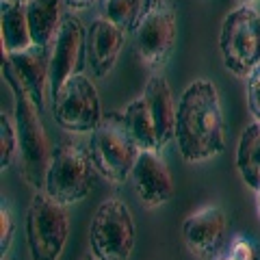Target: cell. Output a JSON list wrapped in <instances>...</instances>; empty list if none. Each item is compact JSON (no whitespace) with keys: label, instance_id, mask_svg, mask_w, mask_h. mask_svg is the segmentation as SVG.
Returning a JSON list of instances; mask_svg holds the SVG:
<instances>
[{"label":"cell","instance_id":"8","mask_svg":"<svg viewBox=\"0 0 260 260\" xmlns=\"http://www.w3.org/2000/svg\"><path fill=\"white\" fill-rule=\"evenodd\" d=\"M135 48L150 70L167 65L176 48V13L167 0H143L141 13L133 26Z\"/></svg>","mask_w":260,"mask_h":260},{"label":"cell","instance_id":"4","mask_svg":"<svg viewBox=\"0 0 260 260\" xmlns=\"http://www.w3.org/2000/svg\"><path fill=\"white\" fill-rule=\"evenodd\" d=\"M223 65L234 76L247 78L260 65V13L254 5H237L219 32Z\"/></svg>","mask_w":260,"mask_h":260},{"label":"cell","instance_id":"23","mask_svg":"<svg viewBox=\"0 0 260 260\" xmlns=\"http://www.w3.org/2000/svg\"><path fill=\"white\" fill-rule=\"evenodd\" d=\"M11 239H13V217L3 204V208H0V254H5L9 249Z\"/></svg>","mask_w":260,"mask_h":260},{"label":"cell","instance_id":"15","mask_svg":"<svg viewBox=\"0 0 260 260\" xmlns=\"http://www.w3.org/2000/svg\"><path fill=\"white\" fill-rule=\"evenodd\" d=\"M143 98L150 107L154 124H156L160 148H165L176 137V111H178V104H174L169 83L160 74H154L143 89Z\"/></svg>","mask_w":260,"mask_h":260},{"label":"cell","instance_id":"21","mask_svg":"<svg viewBox=\"0 0 260 260\" xmlns=\"http://www.w3.org/2000/svg\"><path fill=\"white\" fill-rule=\"evenodd\" d=\"M15 152H18V133H15V124L11 126L7 113H0V169L9 167Z\"/></svg>","mask_w":260,"mask_h":260},{"label":"cell","instance_id":"11","mask_svg":"<svg viewBox=\"0 0 260 260\" xmlns=\"http://www.w3.org/2000/svg\"><path fill=\"white\" fill-rule=\"evenodd\" d=\"M130 180L145 208H158L174 195V180L158 152L143 150L137 158Z\"/></svg>","mask_w":260,"mask_h":260},{"label":"cell","instance_id":"2","mask_svg":"<svg viewBox=\"0 0 260 260\" xmlns=\"http://www.w3.org/2000/svg\"><path fill=\"white\" fill-rule=\"evenodd\" d=\"M3 78L9 85L13 93V124L18 133V152H20V165L22 176L35 191H44L46 172L50 165V145L39 117V109L30 100L26 89L22 87L18 76L13 74L9 61H3Z\"/></svg>","mask_w":260,"mask_h":260},{"label":"cell","instance_id":"5","mask_svg":"<svg viewBox=\"0 0 260 260\" xmlns=\"http://www.w3.org/2000/svg\"><path fill=\"white\" fill-rule=\"evenodd\" d=\"M93 160L89 150L76 143H59L52 148L50 165L46 172L44 193L63 206L85 200L93 186Z\"/></svg>","mask_w":260,"mask_h":260},{"label":"cell","instance_id":"9","mask_svg":"<svg viewBox=\"0 0 260 260\" xmlns=\"http://www.w3.org/2000/svg\"><path fill=\"white\" fill-rule=\"evenodd\" d=\"M54 121L68 133H93L102 121V104L95 85L85 74H74L52 95Z\"/></svg>","mask_w":260,"mask_h":260},{"label":"cell","instance_id":"10","mask_svg":"<svg viewBox=\"0 0 260 260\" xmlns=\"http://www.w3.org/2000/svg\"><path fill=\"white\" fill-rule=\"evenodd\" d=\"M87 48V30L74 13L63 15L59 32L50 50V98L83 68V54Z\"/></svg>","mask_w":260,"mask_h":260},{"label":"cell","instance_id":"6","mask_svg":"<svg viewBox=\"0 0 260 260\" xmlns=\"http://www.w3.org/2000/svg\"><path fill=\"white\" fill-rule=\"evenodd\" d=\"M68 206L35 191L26 210V243L30 260H59L70 237Z\"/></svg>","mask_w":260,"mask_h":260},{"label":"cell","instance_id":"20","mask_svg":"<svg viewBox=\"0 0 260 260\" xmlns=\"http://www.w3.org/2000/svg\"><path fill=\"white\" fill-rule=\"evenodd\" d=\"M102 5V18L111 20L113 24H117L121 28L135 26L137 18L141 13L143 0H100Z\"/></svg>","mask_w":260,"mask_h":260},{"label":"cell","instance_id":"17","mask_svg":"<svg viewBox=\"0 0 260 260\" xmlns=\"http://www.w3.org/2000/svg\"><path fill=\"white\" fill-rule=\"evenodd\" d=\"M26 18L32 44L50 46L54 44L61 26V0H26Z\"/></svg>","mask_w":260,"mask_h":260},{"label":"cell","instance_id":"28","mask_svg":"<svg viewBox=\"0 0 260 260\" xmlns=\"http://www.w3.org/2000/svg\"><path fill=\"white\" fill-rule=\"evenodd\" d=\"M219 260H234V258H232L230 254H228V256H223V258H219Z\"/></svg>","mask_w":260,"mask_h":260},{"label":"cell","instance_id":"13","mask_svg":"<svg viewBox=\"0 0 260 260\" xmlns=\"http://www.w3.org/2000/svg\"><path fill=\"white\" fill-rule=\"evenodd\" d=\"M228 219L223 208L204 206L189 215L182 223V237L186 247L198 258H210L225 237Z\"/></svg>","mask_w":260,"mask_h":260},{"label":"cell","instance_id":"3","mask_svg":"<svg viewBox=\"0 0 260 260\" xmlns=\"http://www.w3.org/2000/svg\"><path fill=\"white\" fill-rule=\"evenodd\" d=\"M139 154L141 150L128 133L121 111L104 115L89 139V156L95 172L113 184H124L128 180Z\"/></svg>","mask_w":260,"mask_h":260},{"label":"cell","instance_id":"26","mask_svg":"<svg viewBox=\"0 0 260 260\" xmlns=\"http://www.w3.org/2000/svg\"><path fill=\"white\" fill-rule=\"evenodd\" d=\"M256 208H258V217H260V186L256 189Z\"/></svg>","mask_w":260,"mask_h":260},{"label":"cell","instance_id":"16","mask_svg":"<svg viewBox=\"0 0 260 260\" xmlns=\"http://www.w3.org/2000/svg\"><path fill=\"white\" fill-rule=\"evenodd\" d=\"M0 37H3V54L32 46L26 5L20 0H0Z\"/></svg>","mask_w":260,"mask_h":260},{"label":"cell","instance_id":"29","mask_svg":"<svg viewBox=\"0 0 260 260\" xmlns=\"http://www.w3.org/2000/svg\"><path fill=\"white\" fill-rule=\"evenodd\" d=\"M256 260H260V251H258V258H256Z\"/></svg>","mask_w":260,"mask_h":260},{"label":"cell","instance_id":"19","mask_svg":"<svg viewBox=\"0 0 260 260\" xmlns=\"http://www.w3.org/2000/svg\"><path fill=\"white\" fill-rule=\"evenodd\" d=\"M237 169L245 184L256 191L260 186V121H251L243 130L237 148Z\"/></svg>","mask_w":260,"mask_h":260},{"label":"cell","instance_id":"1","mask_svg":"<svg viewBox=\"0 0 260 260\" xmlns=\"http://www.w3.org/2000/svg\"><path fill=\"white\" fill-rule=\"evenodd\" d=\"M184 160L202 162L225 148V121L217 87L208 78L193 80L182 91L176 111V137Z\"/></svg>","mask_w":260,"mask_h":260},{"label":"cell","instance_id":"27","mask_svg":"<svg viewBox=\"0 0 260 260\" xmlns=\"http://www.w3.org/2000/svg\"><path fill=\"white\" fill-rule=\"evenodd\" d=\"M239 5H254V3H258V0H237Z\"/></svg>","mask_w":260,"mask_h":260},{"label":"cell","instance_id":"30","mask_svg":"<svg viewBox=\"0 0 260 260\" xmlns=\"http://www.w3.org/2000/svg\"><path fill=\"white\" fill-rule=\"evenodd\" d=\"M20 3H26V0H20Z\"/></svg>","mask_w":260,"mask_h":260},{"label":"cell","instance_id":"7","mask_svg":"<svg viewBox=\"0 0 260 260\" xmlns=\"http://www.w3.org/2000/svg\"><path fill=\"white\" fill-rule=\"evenodd\" d=\"M137 225L130 208L117 198L104 200L89 225V247L95 260H128L135 249Z\"/></svg>","mask_w":260,"mask_h":260},{"label":"cell","instance_id":"12","mask_svg":"<svg viewBox=\"0 0 260 260\" xmlns=\"http://www.w3.org/2000/svg\"><path fill=\"white\" fill-rule=\"evenodd\" d=\"M5 59L9 61L13 74L26 89L35 107L42 111L46 87H50V50H48V46L32 44L24 50L5 54Z\"/></svg>","mask_w":260,"mask_h":260},{"label":"cell","instance_id":"24","mask_svg":"<svg viewBox=\"0 0 260 260\" xmlns=\"http://www.w3.org/2000/svg\"><path fill=\"white\" fill-rule=\"evenodd\" d=\"M230 256L234 260H256L258 258V251L254 249V245L245 239V237H239L237 241L232 243V251Z\"/></svg>","mask_w":260,"mask_h":260},{"label":"cell","instance_id":"25","mask_svg":"<svg viewBox=\"0 0 260 260\" xmlns=\"http://www.w3.org/2000/svg\"><path fill=\"white\" fill-rule=\"evenodd\" d=\"M65 5L70 7V9H87V7H91L95 0H63Z\"/></svg>","mask_w":260,"mask_h":260},{"label":"cell","instance_id":"14","mask_svg":"<svg viewBox=\"0 0 260 260\" xmlns=\"http://www.w3.org/2000/svg\"><path fill=\"white\" fill-rule=\"evenodd\" d=\"M124 48V28L107 18H98L87 30V59L95 78L109 76Z\"/></svg>","mask_w":260,"mask_h":260},{"label":"cell","instance_id":"22","mask_svg":"<svg viewBox=\"0 0 260 260\" xmlns=\"http://www.w3.org/2000/svg\"><path fill=\"white\" fill-rule=\"evenodd\" d=\"M247 109L254 121H260V65L247 76Z\"/></svg>","mask_w":260,"mask_h":260},{"label":"cell","instance_id":"18","mask_svg":"<svg viewBox=\"0 0 260 260\" xmlns=\"http://www.w3.org/2000/svg\"><path fill=\"white\" fill-rule=\"evenodd\" d=\"M121 117L128 128V133L133 135L135 143L139 145V150H150V152H158L160 150V141H158V133H156V124L150 113V107L145 102V98H137L130 104H126L121 109Z\"/></svg>","mask_w":260,"mask_h":260}]
</instances>
